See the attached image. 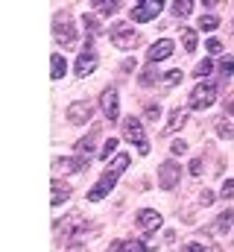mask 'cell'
<instances>
[{"label":"cell","instance_id":"7c38bea8","mask_svg":"<svg viewBox=\"0 0 234 252\" xmlns=\"http://www.w3.org/2000/svg\"><path fill=\"white\" fill-rule=\"evenodd\" d=\"M88 167V158H56L53 170L56 173H82Z\"/></svg>","mask_w":234,"mask_h":252},{"label":"cell","instance_id":"44dd1931","mask_svg":"<svg viewBox=\"0 0 234 252\" xmlns=\"http://www.w3.org/2000/svg\"><path fill=\"white\" fill-rule=\"evenodd\" d=\"M193 12V3L190 0H178V3H173V15L176 18H187Z\"/></svg>","mask_w":234,"mask_h":252},{"label":"cell","instance_id":"83f0119b","mask_svg":"<svg viewBox=\"0 0 234 252\" xmlns=\"http://www.w3.org/2000/svg\"><path fill=\"white\" fill-rule=\"evenodd\" d=\"M123 252H146L141 241H123Z\"/></svg>","mask_w":234,"mask_h":252},{"label":"cell","instance_id":"8992f818","mask_svg":"<svg viewBox=\"0 0 234 252\" xmlns=\"http://www.w3.org/2000/svg\"><path fill=\"white\" fill-rule=\"evenodd\" d=\"M178 179H181V167H178V161H164L161 167H158V182H161V188L164 190H173L178 185Z\"/></svg>","mask_w":234,"mask_h":252},{"label":"cell","instance_id":"d4e9b609","mask_svg":"<svg viewBox=\"0 0 234 252\" xmlns=\"http://www.w3.org/2000/svg\"><path fill=\"white\" fill-rule=\"evenodd\" d=\"M120 9V3H115V0H103V3H97V12L100 15H112V12H117Z\"/></svg>","mask_w":234,"mask_h":252},{"label":"cell","instance_id":"9a60e30c","mask_svg":"<svg viewBox=\"0 0 234 252\" xmlns=\"http://www.w3.org/2000/svg\"><path fill=\"white\" fill-rule=\"evenodd\" d=\"M184 124H187V109H173V112H170V121H167V126H164V135L178 132Z\"/></svg>","mask_w":234,"mask_h":252},{"label":"cell","instance_id":"603a6c76","mask_svg":"<svg viewBox=\"0 0 234 252\" xmlns=\"http://www.w3.org/2000/svg\"><path fill=\"white\" fill-rule=\"evenodd\" d=\"M181 44H184V50L190 53V50L196 47V32H193V30H181Z\"/></svg>","mask_w":234,"mask_h":252},{"label":"cell","instance_id":"4dcf8cb0","mask_svg":"<svg viewBox=\"0 0 234 252\" xmlns=\"http://www.w3.org/2000/svg\"><path fill=\"white\" fill-rule=\"evenodd\" d=\"M220 196H223V199H234V179H229V182L223 185V190H220Z\"/></svg>","mask_w":234,"mask_h":252},{"label":"cell","instance_id":"60d3db41","mask_svg":"<svg viewBox=\"0 0 234 252\" xmlns=\"http://www.w3.org/2000/svg\"><path fill=\"white\" fill-rule=\"evenodd\" d=\"M214 252H217V250H214Z\"/></svg>","mask_w":234,"mask_h":252},{"label":"cell","instance_id":"ffe728a7","mask_svg":"<svg viewBox=\"0 0 234 252\" xmlns=\"http://www.w3.org/2000/svg\"><path fill=\"white\" fill-rule=\"evenodd\" d=\"M158 79H161V76H158V70H155V67H146V70H141V85H144V88L155 85Z\"/></svg>","mask_w":234,"mask_h":252},{"label":"cell","instance_id":"f546056e","mask_svg":"<svg viewBox=\"0 0 234 252\" xmlns=\"http://www.w3.org/2000/svg\"><path fill=\"white\" fill-rule=\"evenodd\" d=\"M205 50H208V59H211V56H217V53L223 50V44H220L217 38H208V44H205Z\"/></svg>","mask_w":234,"mask_h":252},{"label":"cell","instance_id":"8fae6325","mask_svg":"<svg viewBox=\"0 0 234 252\" xmlns=\"http://www.w3.org/2000/svg\"><path fill=\"white\" fill-rule=\"evenodd\" d=\"M161 223H164V217H161L155 208H144V211L138 214V229H144V232H155Z\"/></svg>","mask_w":234,"mask_h":252},{"label":"cell","instance_id":"e0dca14e","mask_svg":"<svg viewBox=\"0 0 234 252\" xmlns=\"http://www.w3.org/2000/svg\"><path fill=\"white\" fill-rule=\"evenodd\" d=\"M82 24H85V30H88V35H91V38H97V35H100V21H97L91 12H85V15H82Z\"/></svg>","mask_w":234,"mask_h":252},{"label":"cell","instance_id":"e575fe53","mask_svg":"<svg viewBox=\"0 0 234 252\" xmlns=\"http://www.w3.org/2000/svg\"><path fill=\"white\" fill-rule=\"evenodd\" d=\"M214 199H217V193H214V190H205V193L199 196V202H202V205H211Z\"/></svg>","mask_w":234,"mask_h":252},{"label":"cell","instance_id":"30bf717a","mask_svg":"<svg viewBox=\"0 0 234 252\" xmlns=\"http://www.w3.org/2000/svg\"><path fill=\"white\" fill-rule=\"evenodd\" d=\"M94 67H97V53H94V50H82V53L76 56V62H73V73H76V76H88Z\"/></svg>","mask_w":234,"mask_h":252},{"label":"cell","instance_id":"d6a6232c","mask_svg":"<svg viewBox=\"0 0 234 252\" xmlns=\"http://www.w3.org/2000/svg\"><path fill=\"white\" fill-rule=\"evenodd\" d=\"M170 150H173V156H184V153H187V141H173Z\"/></svg>","mask_w":234,"mask_h":252},{"label":"cell","instance_id":"2e32d148","mask_svg":"<svg viewBox=\"0 0 234 252\" xmlns=\"http://www.w3.org/2000/svg\"><path fill=\"white\" fill-rule=\"evenodd\" d=\"M67 196H70V185H67V182H61V179H53V208L61 205Z\"/></svg>","mask_w":234,"mask_h":252},{"label":"cell","instance_id":"4fadbf2b","mask_svg":"<svg viewBox=\"0 0 234 252\" xmlns=\"http://www.w3.org/2000/svg\"><path fill=\"white\" fill-rule=\"evenodd\" d=\"M170 56H173V41H170V38L155 41V44L149 47V53H146L149 62H161V59H170Z\"/></svg>","mask_w":234,"mask_h":252},{"label":"cell","instance_id":"7a4b0ae2","mask_svg":"<svg viewBox=\"0 0 234 252\" xmlns=\"http://www.w3.org/2000/svg\"><path fill=\"white\" fill-rule=\"evenodd\" d=\"M53 38H56L61 47H73L79 41V30L70 18V12H58L56 21H53Z\"/></svg>","mask_w":234,"mask_h":252},{"label":"cell","instance_id":"cb8c5ba5","mask_svg":"<svg viewBox=\"0 0 234 252\" xmlns=\"http://www.w3.org/2000/svg\"><path fill=\"white\" fill-rule=\"evenodd\" d=\"M50 62H53V79H61V76H64V67H67L64 59H61L58 53H53V59H50Z\"/></svg>","mask_w":234,"mask_h":252},{"label":"cell","instance_id":"3957f363","mask_svg":"<svg viewBox=\"0 0 234 252\" xmlns=\"http://www.w3.org/2000/svg\"><path fill=\"white\" fill-rule=\"evenodd\" d=\"M109 35H112V41L117 44V50H132V47H138V41H141L138 30L129 27V24H117V27H112Z\"/></svg>","mask_w":234,"mask_h":252},{"label":"cell","instance_id":"f1b7e54d","mask_svg":"<svg viewBox=\"0 0 234 252\" xmlns=\"http://www.w3.org/2000/svg\"><path fill=\"white\" fill-rule=\"evenodd\" d=\"M161 82H167V85H178V82H181V70H167V76H161Z\"/></svg>","mask_w":234,"mask_h":252},{"label":"cell","instance_id":"5bb4252c","mask_svg":"<svg viewBox=\"0 0 234 252\" xmlns=\"http://www.w3.org/2000/svg\"><path fill=\"white\" fill-rule=\"evenodd\" d=\"M97 138H100V126L94 124V129H91V132L76 144V150H79L82 156H91V153H94V147H97Z\"/></svg>","mask_w":234,"mask_h":252},{"label":"cell","instance_id":"f35d334b","mask_svg":"<svg viewBox=\"0 0 234 252\" xmlns=\"http://www.w3.org/2000/svg\"><path fill=\"white\" fill-rule=\"evenodd\" d=\"M202 6H205V9H208V12H211V9H217V6H220V3H217V0H205V3H202Z\"/></svg>","mask_w":234,"mask_h":252},{"label":"cell","instance_id":"1f68e13d","mask_svg":"<svg viewBox=\"0 0 234 252\" xmlns=\"http://www.w3.org/2000/svg\"><path fill=\"white\" fill-rule=\"evenodd\" d=\"M117 150V138H109V141H106V147H103V153H100V156H103V158H106V156H112V153H115Z\"/></svg>","mask_w":234,"mask_h":252},{"label":"cell","instance_id":"484cf974","mask_svg":"<svg viewBox=\"0 0 234 252\" xmlns=\"http://www.w3.org/2000/svg\"><path fill=\"white\" fill-rule=\"evenodd\" d=\"M208 73H214V62H211V59L199 62L196 64V70H193V76H208Z\"/></svg>","mask_w":234,"mask_h":252},{"label":"cell","instance_id":"52a82bcc","mask_svg":"<svg viewBox=\"0 0 234 252\" xmlns=\"http://www.w3.org/2000/svg\"><path fill=\"white\" fill-rule=\"evenodd\" d=\"M91 112H94V103H91V100H79V103H70V106H67V121H70L73 126L88 124V121H91Z\"/></svg>","mask_w":234,"mask_h":252},{"label":"cell","instance_id":"d6986e66","mask_svg":"<svg viewBox=\"0 0 234 252\" xmlns=\"http://www.w3.org/2000/svg\"><path fill=\"white\" fill-rule=\"evenodd\" d=\"M217 27H220V18H217V15H202V18H199V30L214 32Z\"/></svg>","mask_w":234,"mask_h":252},{"label":"cell","instance_id":"277c9868","mask_svg":"<svg viewBox=\"0 0 234 252\" xmlns=\"http://www.w3.org/2000/svg\"><path fill=\"white\" fill-rule=\"evenodd\" d=\"M214 100H217V88H214L211 82H202V85H196V88L190 91V100H187V103H190L193 112H202V109H208Z\"/></svg>","mask_w":234,"mask_h":252},{"label":"cell","instance_id":"ac0fdd59","mask_svg":"<svg viewBox=\"0 0 234 252\" xmlns=\"http://www.w3.org/2000/svg\"><path fill=\"white\" fill-rule=\"evenodd\" d=\"M232 226H234V211H232V208H226V211L220 214V223H217V229L226 235V232H232Z\"/></svg>","mask_w":234,"mask_h":252},{"label":"cell","instance_id":"7402d4cb","mask_svg":"<svg viewBox=\"0 0 234 252\" xmlns=\"http://www.w3.org/2000/svg\"><path fill=\"white\" fill-rule=\"evenodd\" d=\"M217 135H220V138H234V126L229 124L226 118H220V121H217Z\"/></svg>","mask_w":234,"mask_h":252},{"label":"cell","instance_id":"4316f807","mask_svg":"<svg viewBox=\"0 0 234 252\" xmlns=\"http://www.w3.org/2000/svg\"><path fill=\"white\" fill-rule=\"evenodd\" d=\"M220 70H223V76H232L234 73V56H223V59H220Z\"/></svg>","mask_w":234,"mask_h":252},{"label":"cell","instance_id":"ab89813d","mask_svg":"<svg viewBox=\"0 0 234 252\" xmlns=\"http://www.w3.org/2000/svg\"><path fill=\"white\" fill-rule=\"evenodd\" d=\"M232 115H234V103H232Z\"/></svg>","mask_w":234,"mask_h":252},{"label":"cell","instance_id":"6da1fadb","mask_svg":"<svg viewBox=\"0 0 234 252\" xmlns=\"http://www.w3.org/2000/svg\"><path fill=\"white\" fill-rule=\"evenodd\" d=\"M126 167H129V156H126V153H117V158L109 164V167H106V173L100 176V182L88 190V199H91V202H100L109 190L115 188V182L120 179V173H123Z\"/></svg>","mask_w":234,"mask_h":252},{"label":"cell","instance_id":"74e56055","mask_svg":"<svg viewBox=\"0 0 234 252\" xmlns=\"http://www.w3.org/2000/svg\"><path fill=\"white\" fill-rule=\"evenodd\" d=\"M109 252H123V241H115V244L109 247Z\"/></svg>","mask_w":234,"mask_h":252},{"label":"cell","instance_id":"9c48e42d","mask_svg":"<svg viewBox=\"0 0 234 252\" xmlns=\"http://www.w3.org/2000/svg\"><path fill=\"white\" fill-rule=\"evenodd\" d=\"M103 112H106V118L117 124V118H120V97H117V88H106L103 91Z\"/></svg>","mask_w":234,"mask_h":252},{"label":"cell","instance_id":"d590c367","mask_svg":"<svg viewBox=\"0 0 234 252\" xmlns=\"http://www.w3.org/2000/svg\"><path fill=\"white\" fill-rule=\"evenodd\" d=\"M146 121H158V106H149L146 109Z\"/></svg>","mask_w":234,"mask_h":252},{"label":"cell","instance_id":"8d00e7d4","mask_svg":"<svg viewBox=\"0 0 234 252\" xmlns=\"http://www.w3.org/2000/svg\"><path fill=\"white\" fill-rule=\"evenodd\" d=\"M181 252H205V250H202L199 244H187V247H184V250H181Z\"/></svg>","mask_w":234,"mask_h":252},{"label":"cell","instance_id":"ba28073f","mask_svg":"<svg viewBox=\"0 0 234 252\" xmlns=\"http://www.w3.org/2000/svg\"><path fill=\"white\" fill-rule=\"evenodd\" d=\"M161 9H164V3H158V0L141 3V6H135V9H132V21H138V24H146V21H152L155 15H161Z\"/></svg>","mask_w":234,"mask_h":252},{"label":"cell","instance_id":"5b68a950","mask_svg":"<svg viewBox=\"0 0 234 252\" xmlns=\"http://www.w3.org/2000/svg\"><path fill=\"white\" fill-rule=\"evenodd\" d=\"M123 129H126V138L138 147V153L146 156V153H149V141H146V132H144L141 121H138V118H126V121H123Z\"/></svg>","mask_w":234,"mask_h":252},{"label":"cell","instance_id":"836d02e7","mask_svg":"<svg viewBox=\"0 0 234 252\" xmlns=\"http://www.w3.org/2000/svg\"><path fill=\"white\" fill-rule=\"evenodd\" d=\"M190 176H202V158H193L190 161Z\"/></svg>","mask_w":234,"mask_h":252}]
</instances>
